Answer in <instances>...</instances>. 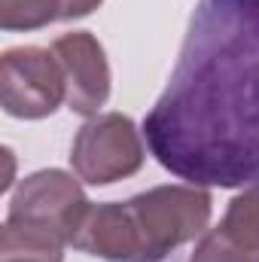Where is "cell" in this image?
<instances>
[{
	"instance_id": "1",
	"label": "cell",
	"mask_w": 259,
	"mask_h": 262,
	"mask_svg": "<svg viewBox=\"0 0 259 262\" xmlns=\"http://www.w3.org/2000/svg\"><path fill=\"white\" fill-rule=\"evenodd\" d=\"M143 134L192 186H259V0H198Z\"/></svg>"
},
{
	"instance_id": "2",
	"label": "cell",
	"mask_w": 259,
	"mask_h": 262,
	"mask_svg": "<svg viewBox=\"0 0 259 262\" xmlns=\"http://www.w3.org/2000/svg\"><path fill=\"white\" fill-rule=\"evenodd\" d=\"M210 204V192L192 183L156 186L128 201H89L70 247L107 262H162L207 229Z\"/></svg>"
},
{
	"instance_id": "3",
	"label": "cell",
	"mask_w": 259,
	"mask_h": 262,
	"mask_svg": "<svg viewBox=\"0 0 259 262\" xmlns=\"http://www.w3.org/2000/svg\"><path fill=\"white\" fill-rule=\"evenodd\" d=\"M70 165L73 174L89 186H110L116 180H125L143 165L140 131L122 113L92 116L73 137Z\"/></svg>"
},
{
	"instance_id": "4",
	"label": "cell",
	"mask_w": 259,
	"mask_h": 262,
	"mask_svg": "<svg viewBox=\"0 0 259 262\" xmlns=\"http://www.w3.org/2000/svg\"><path fill=\"white\" fill-rule=\"evenodd\" d=\"M85 207H89V198L82 186L73 180V174L46 168L18 183V189L9 198L6 223L70 244L73 229Z\"/></svg>"
},
{
	"instance_id": "5",
	"label": "cell",
	"mask_w": 259,
	"mask_h": 262,
	"mask_svg": "<svg viewBox=\"0 0 259 262\" xmlns=\"http://www.w3.org/2000/svg\"><path fill=\"white\" fill-rule=\"evenodd\" d=\"M0 98L3 110L15 119H43L67 101V85L52 49L15 46L0 61Z\"/></svg>"
},
{
	"instance_id": "6",
	"label": "cell",
	"mask_w": 259,
	"mask_h": 262,
	"mask_svg": "<svg viewBox=\"0 0 259 262\" xmlns=\"http://www.w3.org/2000/svg\"><path fill=\"white\" fill-rule=\"evenodd\" d=\"M52 55L64 73V104L79 116H98V110L110 98V64L104 46L89 31H73L52 43Z\"/></svg>"
},
{
	"instance_id": "7",
	"label": "cell",
	"mask_w": 259,
	"mask_h": 262,
	"mask_svg": "<svg viewBox=\"0 0 259 262\" xmlns=\"http://www.w3.org/2000/svg\"><path fill=\"white\" fill-rule=\"evenodd\" d=\"M189 262H259V186L229 201L226 216L201 235Z\"/></svg>"
},
{
	"instance_id": "8",
	"label": "cell",
	"mask_w": 259,
	"mask_h": 262,
	"mask_svg": "<svg viewBox=\"0 0 259 262\" xmlns=\"http://www.w3.org/2000/svg\"><path fill=\"white\" fill-rule=\"evenodd\" d=\"M49 21H61L58 0H0L3 31H37Z\"/></svg>"
},
{
	"instance_id": "9",
	"label": "cell",
	"mask_w": 259,
	"mask_h": 262,
	"mask_svg": "<svg viewBox=\"0 0 259 262\" xmlns=\"http://www.w3.org/2000/svg\"><path fill=\"white\" fill-rule=\"evenodd\" d=\"M61 3V21L67 18H82V15H89L92 9H98L104 0H58Z\"/></svg>"
},
{
	"instance_id": "10",
	"label": "cell",
	"mask_w": 259,
	"mask_h": 262,
	"mask_svg": "<svg viewBox=\"0 0 259 262\" xmlns=\"http://www.w3.org/2000/svg\"><path fill=\"white\" fill-rule=\"evenodd\" d=\"M0 262H43V259H28V256H0Z\"/></svg>"
}]
</instances>
